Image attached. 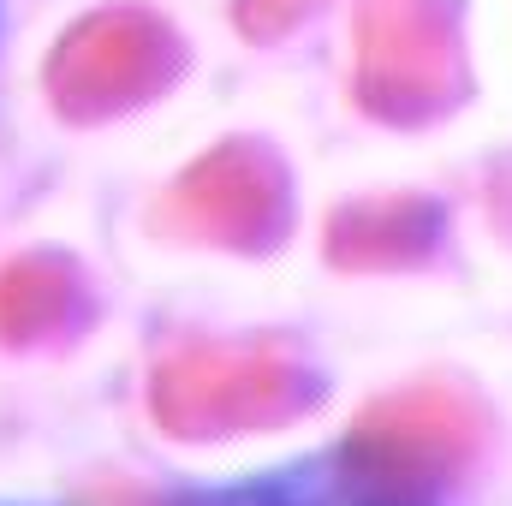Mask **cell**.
I'll return each mask as SVG.
<instances>
[{
    "instance_id": "obj_1",
    "label": "cell",
    "mask_w": 512,
    "mask_h": 506,
    "mask_svg": "<svg viewBox=\"0 0 512 506\" xmlns=\"http://www.w3.org/2000/svg\"><path fill=\"white\" fill-rule=\"evenodd\" d=\"M173 506H417V495L399 471L376 465L370 453L334 447V453H310L215 489H191Z\"/></svg>"
},
{
    "instance_id": "obj_2",
    "label": "cell",
    "mask_w": 512,
    "mask_h": 506,
    "mask_svg": "<svg viewBox=\"0 0 512 506\" xmlns=\"http://www.w3.org/2000/svg\"><path fill=\"white\" fill-rule=\"evenodd\" d=\"M0 506H42V501H0Z\"/></svg>"
}]
</instances>
